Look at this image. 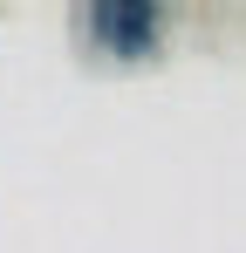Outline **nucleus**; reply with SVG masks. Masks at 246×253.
I'll return each mask as SVG.
<instances>
[{"label":"nucleus","instance_id":"nucleus-1","mask_svg":"<svg viewBox=\"0 0 246 253\" xmlns=\"http://www.w3.org/2000/svg\"><path fill=\"white\" fill-rule=\"evenodd\" d=\"M82 28H89V42L110 48L117 62H144V55H158L164 7L158 0H96V7L82 14Z\"/></svg>","mask_w":246,"mask_h":253}]
</instances>
